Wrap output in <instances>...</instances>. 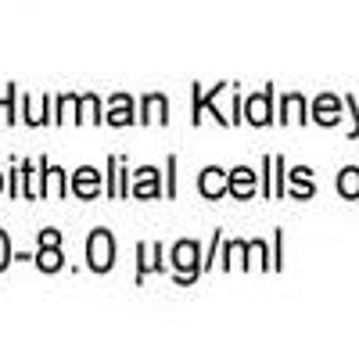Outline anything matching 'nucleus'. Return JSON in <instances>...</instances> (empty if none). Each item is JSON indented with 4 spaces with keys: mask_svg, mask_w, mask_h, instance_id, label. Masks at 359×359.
I'll return each instance as SVG.
<instances>
[{
    "mask_svg": "<svg viewBox=\"0 0 359 359\" xmlns=\"http://www.w3.org/2000/svg\"><path fill=\"white\" fill-rule=\"evenodd\" d=\"M86 259H90V266H94L97 273L111 269V262H115V245H111V233H108V230H94V233H90Z\"/></svg>",
    "mask_w": 359,
    "mask_h": 359,
    "instance_id": "1",
    "label": "nucleus"
},
{
    "mask_svg": "<svg viewBox=\"0 0 359 359\" xmlns=\"http://www.w3.org/2000/svg\"><path fill=\"white\" fill-rule=\"evenodd\" d=\"M223 191H226V176H223V169H216V165H212V169H205V172H201V194H205V198H219Z\"/></svg>",
    "mask_w": 359,
    "mask_h": 359,
    "instance_id": "2",
    "label": "nucleus"
},
{
    "mask_svg": "<svg viewBox=\"0 0 359 359\" xmlns=\"http://www.w3.org/2000/svg\"><path fill=\"white\" fill-rule=\"evenodd\" d=\"M194 259H198V248H194L191 241H180V245L172 248V266H176V269H194Z\"/></svg>",
    "mask_w": 359,
    "mask_h": 359,
    "instance_id": "3",
    "label": "nucleus"
},
{
    "mask_svg": "<svg viewBox=\"0 0 359 359\" xmlns=\"http://www.w3.org/2000/svg\"><path fill=\"white\" fill-rule=\"evenodd\" d=\"M76 194H83V198H94V194H97V169H79V176H76Z\"/></svg>",
    "mask_w": 359,
    "mask_h": 359,
    "instance_id": "4",
    "label": "nucleus"
},
{
    "mask_svg": "<svg viewBox=\"0 0 359 359\" xmlns=\"http://www.w3.org/2000/svg\"><path fill=\"white\" fill-rule=\"evenodd\" d=\"M252 187H255V176H252L248 169H233V176H230V191L245 198Z\"/></svg>",
    "mask_w": 359,
    "mask_h": 359,
    "instance_id": "5",
    "label": "nucleus"
},
{
    "mask_svg": "<svg viewBox=\"0 0 359 359\" xmlns=\"http://www.w3.org/2000/svg\"><path fill=\"white\" fill-rule=\"evenodd\" d=\"M40 269H62V252H57V245H43Z\"/></svg>",
    "mask_w": 359,
    "mask_h": 359,
    "instance_id": "6",
    "label": "nucleus"
},
{
    "mask_svg": "<svg viewBox=\"0 0 359 359\" xmlns=\"http://www.w3.org/2000/svg\"><path fill=\"white\" fill-rule=\"evenodd\" d=\"M248 118L252 123H266V97H255V101H248Z\"/></svg>",
    "mask_w": 359,
    "mask_h": 359,
    "instance_id": "7",
    "label": "nucleus"
},
{
    "mask_svg": "<svg viewBox=\"0 0 359 359\" xmlns=\"http://www.w3.org/2000/svg\"><path fill=\"white\" fill-rule=\"evenodd\" d=\"M111 123H118V126H123V123H130V101H126V97H118V101H115Z\"/></svg>",
    "mask_w": 359,
    "mask_h": 359,
    "instance_id": "8",
    "label": "nucleus"
},
{
    "mask_svg": "<svg viewBox=\"0 0 359 359\" xmlns=\"http://www.w3.org/2000/svg\"><path fill=\"white\" fill-rule=\"evenodd\" d=\"M341 191H345V194H359V172H355V169H345V176H341Z\"/></svg>",
    "mask_w": 359,
    "mask_h": 359,
    "instance_id": "9",
    "label": "nucleus"
},
{
    "mask_svg": "<svg viewBox=\"0 0 359 359\" xmlns=\"http://www.w3.org/2000/svg\"><path fill=\"white\" fill-rule=\"evenodd\" d=\"M162 104H165V101H162L158 94L144 101V108H147V115H144V118H147V123H151V118H165V115H158V111H162Z\"/></svg>",
    "mask_w": 359,
    "mask_h": 359,
    "instance_id": "10",
    "label": "nucleus"
},
{
    "mask_svg": "<svg viewBox=\"0 0 359 359\" xmlns=\"http://www.w3.org/2000/svg\"><path fill=\"white\" fill-rule=\"evenodd\" d=\"M140 194H155V169H140Z\"/></svg>",
    "mask_w": 359,
    "mask_h": 359,
    "instance_id": "11",
    "label": "nucleus"
},
{
    "mask_svg": "<svg viewBox=\"0 0 359 359\" xmlns=\"http://www.w3.org/2000/svg\"><path fill=\"white\" fill-rule=\"evenodd\" d=\"M11 262V245H8V233L0 230V269H4Z\"/></svg>",
    "mask_w": 359,
    "mask_h": 359,
    "instance_id": "12",
    "label": "nucleus"
},
{
    "mask_svg": "<svg viewBox=\"0 0 359 359\" xmlns=\"http://www.w3.org/2000/svg\"><path fill=\"white\" fill-rule=\"evenodd\" d=\"M47 191L62 194V169H50V172H47Z\"/></svg>",
    "mask_w": 359,
    "mask_h": 359,
    "instance_id": "13",
    "label": "nucleus"
}]
</instances>
